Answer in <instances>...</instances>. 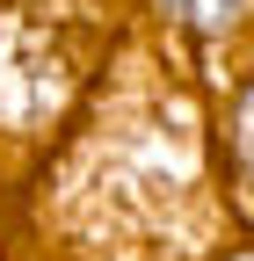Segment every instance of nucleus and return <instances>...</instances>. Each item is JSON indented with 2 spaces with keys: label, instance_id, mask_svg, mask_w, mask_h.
Here are the masks:
<instances>
[{
  "label": "nucleus",
  "instance_id": "obj_4",
  "mask_svg": "<svg viewBox=\"0 0 254 261\" xmlns=\"http://www.w3.org/2000/svg\"><path fill=\"white\" fill-rule=\"evenodd\" d=\"M240 261H254V254H240Z\"/></svg>",
  "mask_w": 254,
  "mask_h": 261
},
{
  "label": "nucleus",
  "instance_id": "obj_3",
  "mask_svg": "<svg viewBox=\"0 0 254 261\" xmlns=\"http://www.w3.org/2000/svg\"><path fill=\"white\" fill-rule=\"evenodd\" d=\"M240 160H247V174H254V87H247V102H240Z\"/></svg>",
  "mask_w": 254,
  "mask_h": 261
},
{
  "label": "nucleus",
  "instance_id": "obj_1",
  "mask_svg": "<svg viewBox=\"0 0 254 261\" xmlns=\"http://www.w3.org/2000/svg\"><path fill=\"white\" fill-rule=\"evenodd\" d=\"M66 94V51L44 29H0V123H37Z\"/></svg>",
  "mask_w": 254,
  "mask_h": 261
},
{
  "label": "nucleus",
  "instance_id": "obj_2",
  "mask_svg": "<svg viewBox=\"0 0 254 261\" xmlns=\"http://www.w3.org/2000/svg\"><path fill=\"white\" fill-rule=\"evenodd\" d=\"M167 22H182V29H196V37H225V29L247 15V0H153Z\"/></svg>",
  "mask_w": 254,
  "mask_h": 261
}]
</instances>
